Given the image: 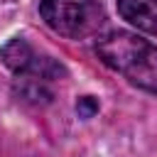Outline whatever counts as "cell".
<instances>
[{
    "mask_svg": "<svg viewBox=\"0 0 157 157\" xmlns=\"http://www.w3.org/2000/svg\"><path fill=\"white\" fill-rule=\"evenodd\" d=\"M96 54L132 86L157 93V47L152 42L128 29H113L96 37Z\"/></svg>",
    "mask_w": 157,
    "mask_h": 157,
    "instance_id": "cell-1",
    "label": "cell"
},
{
    "mask_svg": "<svg viewBox=\"0 0 157 157\" xmlns=\"http://www.w3.org/2000/svg\"><path fill=\"white\" fill-rule=\"evenodd\" d=\"M39 15L49 29L66 39H91L105 27V10L96 0H42Z\"/></svg>",
    "mask_w": 157,
    "mask_h": 157,
    "instance_id": "cell-2",
    "label": "cell"
},
{
    "mask_svg": "<svg viewBox=\"0 0 157 157\" xmlns=\"http://www.w3.org/2000/svg\"><path fill=\"white\" fill-rule=\"evenodd\" d=\"M0 59L2 64L15 71L17 76H32V78H44V81H54L59 76H64V69L47 54L37 52L27 39L15 37L10 39L2 49H0Z\"/></svg>",
    "mask_w": 157,
    "mask_h": 157,
    "instance_id": "cell-3",
    "label": "cell"
},
{
    "mask_svg": "<svg viewBox=\"0 0 157 157\" xmlns=\"http://www.w3.org/2000/svg\"><path fill=\"white\" fill-rule=\"evenodd\" d=\"M118 12L128 25L157 34V0H118Z\"/></svg>",
    "mask_w": 157,
    "mask_h": 157,
    "instance_id": "cell-4",
    "label": "cell"
},
{
    "mask_svg": "<svg viewBox=\"0 0 157 157\" xmlns=\"http://www.w3.org/2000/svg\"><path fill=\"white\" fill-rule=\"evenodd\" d=\"M49 81L44 78H32V76H22L20 78V86H17V93L22 101H29V103H47L52 98V91L47 86Z\"/></svg>",
    "mask_w": 157,
    "mask_h": 157,
    "instance_id": "cell-5",
    "label": "cell"
},
{
    "mask_svg": "<svg viewBox=\"0 0 157 157\" xmlns=\"http://www.w3.org/2000/svg\"><path fill=\"white\" fill-rule=\"evenodd\" d=\"M76 110H78V115H81V118H91V115L98 110V103H96V98H91V96H83V98H78V103H76Z\"/></svg>",
    "mask_w": 157,
    "mask_h": 157,
    "instance_id": "cell-6",
    "label": "cell"
}]
</instances>
